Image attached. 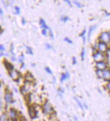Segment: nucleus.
Instances as JSON below:
<instances>
[{"instance_id": "ea45409f", "label": "nucleus", "mask_w": 110, "mask_h": 121, "mask_svg": "<svg viewBox=\"0 0 110 121\" xmlns=\"http://www.w3.org/2000/svg\"><path fill=\"white\" fill-rule=\"evenodd\" d=\"M1 109H2V103H1V101L0 100V111H1Z\"/></svg>"}, {"instance_id": "dca6fc26", "label": "nucleus", "mask_w": 110, "mask_h": 121, "mask_svg": "<svg viewBox=\"0 0 110 121\" xmlns=\"http://www.w3.org/2000/svg\"><path fill=\"white\" fill-rule=\"evenodd\" d=\"M25 78H26V80H27V82H31L32 81H33V80H34V78L33 76L29 73V72H28L26 74V76H25Z\"/></svg>"}, {"instance_id": "a18cd8bd", "label": "nucleus", "mask_w": 110, "mask_h": 121, "mask_svg": "<svg viewBox=\"0 0 110 121\" xmlns=\"http://www.w3.org/2000/svg\"><path fill=\"white\" fill-rule=\"evenodd\" d=\"M1 27H0V30H1Z\"/></svg>"}, {"instance_id": "c03bdc74", "label": "nucleus", "mask_w": 110, "mask_h": 121, "mask_svg": "<svg viewBox=\"0 0 110 121\" xmlns=\"http://www.w3.org/2000/svg\"><path fill=\"white\" fill-rule=\"evenodd\" d=\"M55 121V120H52V121Z\"/></svg>"}, {"instance_id": "9d476101", "label": "nucleus", "mask_w": 110, "mask_h": 121, "mask_svg": "<svg viewBox=\"0 0 110 121\" xmlns=\"http://www.w3.org/2000/svg\"><path fill=\"white\" fill-rule=\"evenodd\" d=\"M10 76H11V78L14 80H17L18 78H19L20 76V73L19 72H17V70H12L11 72H10Z\"/></svg>"}, {"instance_id": "49530a36", "label": "nucleus", "mask_w": 110, "mask_h": 121, "mask_svg": "<svg viewBox=\"0 0 110 121\" xmlns=\"http://www.w3.org/2000/svg\"></svg>"}, {"instance_id": "6ab92c4d", "label": "nucleus", "mask_w": 110, "mask_h": 121, "mask_svg": "<svg viewBox=\"0 0 110 121\" xmlns=\"http://www.w3.org/2000/svg\"><path fill=\"white\" fill-rule=\"evenodd\" d=\"M74 99L76 100V103H77V105H78V106L80 107V109H82V110H84V106H83L82 103V102H81V101H80L79 99H77V97H74Z\"/></svg>"}, {"instance_id": "c756f323", "label": "nucleus", "mask_w": 110, "mask_h": 121, "mask_svg": "<svg viewBox=\"0 0 110 121\" xmlns=\"http://www.w3.org/2000/svg\"><path fill=\"white\" fill-rule=\"evenodd\" d=\"M48 31H49L50 36L51 37V38L54 39V35H53V33H52V30H51V29H50V28L48 29Z\"/></svg>"}, {"instance_id": "58836bf2", "label": "nucleus", "mask_w": 110, "mask_h": 121, "mask_svg": "<svg viewBox=\"0 0 110 121\" xmlns=\"http://www.w3.org/2000/svg\"><path fill=\"white\" fill-rule=\"evenodd\" d=\"M22 23L23 25H25V23H26V21H25V18H22Z\"/></svg>"}, {"instance_id": "39448f33", "label": "nucleus", "mask_w": 110, "mask_h": 121, "mask_svg": "<svg viewBox=\"0 0 110 121\" xmlns=\"http://www.w3.org/2000/svg\"><path fill=\"white\" fill-rule=\"evenodd\" d=\"M8 116L12 121H17L18 118V114L17 110L14 108H10L8 112Z\"/></svg>"}, {"instance_id": "f8f14e48", "label": "nucleus", "mask_w": 110, "mask_h": 121, "mask_svg": "<svg viewBox=\"0 0 110 121\" xmlns=\"http://www.w3.org/2000/svg\"><path fill=\"white\" fill-rule=\"evenodd\" d=\"M69 78H70V75H69V72L63 73L61 74V82H63L65 81V80H67V79H69Z\"/></svg>"}, {"instance_id": "5701e85b", "label": "nucleus", "mask_w": 110, "mask_h": 121, "mask_svg": "<svg viewBox=\"0 0 110 121\" xmlns=\"http://www.w3.org/2000/svg\"><path fill=\"white\" fill-rule=\"evenodd\" d=\"M81 59H82V60H84V57H85V49L83 48L82 49V52H81Z\"/></svg>"}, {"instance_id": "a211bd4d", "label": "nucleus", "mask_w": 110, "mask_h": 121, "mask_svg": "<svg viewBox=\"0 0 110 121\" xmlns=\"http://www.w3.org/2000/svg\"><path fill=\"white\" fill-rule=\"evenodd\" d=\"M95 73H96L97 76L99 78V79H102V78H103V71H102V70L96 69Z\"/></svg>"}, {"instance_id": "2f4dec72", "label": "nucleus", "mask_w": 110, "mask_h": 121, "mask_svg": "<svg viewBox=\"0 0 110 121\" xmlns=\"http://www.w3.org/2000/svg\"><path fill=\"white\" fill-rule=\"evenodd\" d=\"M106 88L110 92V81H109L107 84H106Z\"/></svg>"}, {"instance_id": "4c0bfd02", "label": "nucleus", "mask_w": 110, "mask_h": 121, "mask_svg": "<svg viewBox=\"0 0 110 121\" xmlns=\"http://www.w3.org/2000/svg\"><path fill=\"white\" fill-rule=\"evenodd\" d=\"M83 106H84V108H85L86 109H88V106H87V105H86V104H85V103H84V104H83Z\"/></svg>"}, {"instance_id": "a19ab883", "label": "nucleus", "mask_w": 110, "mask_h": 121, "mask_svg": "<svg viewBox=\"0 0 110 121\" xmlns=\"http://www.w3.org/2000/svg\"><path fill=\"white\" fill-rule=\"evenodd\" d=\"M0 14L1 15H3V11H2V10L0 8Z\"/></svg>"}, {"instance_id": "e433bc0d", "label": "nucleus", "mask_w": 110, "mask_h": 121, "mask_svg": "<svg viewBox=\"0 0 110 121\" xmlns=\"http://www.w3.org/2000/svg\"><path fill=\"white\" fill-rule=\"evenodd\" d=\"M82 39H83V43H84V44H85V43H86V37H85V36H84V37H83Z\"/></svg>"}, {"instance_id": "393cba45", "label": "nucleus", "mask_w": 110, "mask_h": 121, "mask_svg": "<svg viewBox=\"0 0 110 121\" xmlns=\"http://www.w3.org/2000/svg\"><path fill=\"white\" fill-rule=\"evenodd\" d=\"M64 41H65V42H67L68 44H73L72 40H71V39L69 38H65V39H64Z\"/></svg>"}, {"instance_id": "473e14b6", "label": "nucleus", "mask_w": 110, "mask_h": 121, "mask_svg": "<svg viewBox=\"0 0 110 121\" xmlns=\"http://www.w3.org/2000/svg\"><path fill=\"white\" fill-rule=\"evenodd\" d=\"M72 61H73V65H76V64L77 63L76 58V57H74V56H73V57L72 58Z\"/></svg>"}, {"instance_id": "7ed1b4c3", "label": "nucleus", "mask_w": 110, "mask_h": 121, "mask_svg": "<svg viewBox=\"0 0 110 121\" xmlns=\"http://www.w3.org/2000/svg\"><path fill=\"white\" fill-rule=\"evenodd\" d=\"M93 58L94 61L95 63H97V62H100V61L105 60V59H106V56L103 53H101V52H100L99 51H97L96 52L93 53Z\"/></svg>"}, {"instance_id": "72a5a7b5", "label": "nucleus", "mask_w": 110, "mask_h": 121, "mask_svg": "<svg viewBox=\"0 0 110 121\" xmlns=\"http://www.w3.org/2000/svg\"><path fill=\"white\" fill-rule=\"evenodd\" d=\"M5 50V47L3 45H0V52H4Z\"/></svg>"}, {"instance_id": "423d86ee", "label": "nucleus", "mask_w": 110, "mask_h": 121, "mask_svg": "<svg viewBox=\"0 0 110 121\" xmlns=\"http://www.w3.org/2000/svg\"><path fill=\"white\" fill-rule=\"evenodd\" d=\"M28 113H29V115L30 116V118L31 119H34L35 118H37L38 116V110L37 108L34 106V105H30L28 108Z\"/></svg>"}, {"instance_id": "a878e982", "label": "nucleus", "mask_w": 110, "mask_h": 121, "mask_svg": "<svg viewBox=\"0 0 110 121\" xmlns=\"http://www.w3.org/2000/svg\"><path fill=\"white\" fill-rule=\"evenodd\" d=\"M23 60H24V55H22L18 57V61H19V63H23Z\"/></svg>"}, {"instance_id": "20e7f679", "label": "nucleus", "mask_w": 110, "mask_h": 121, "mask_svg": "<svg viewBox=\"0 0 110 121\" xmlns=\"http://www.w3.org/2000/svg\"><path fill=\"white\" fill-rule=\"evenodd\" d=\"M97 51L103 54L107 52V51L109 49L107 44H105L102 42H98L97 43Z\"/></svg>"}, {"instance_id": "1a4fd4ad", "label": "nucleus", "mask_w": 110, "mask_h": 121, "mask_svg": "<svg viewBox=\"0 0 110 121\" xmlns=\"http://www.w3.org/2000/svg\"><path fill=\"white\" fill-rule=\"evenodd\" d=\"M102 79H103L105 81L109 82L110 81V69L107 68L106 69H105L103 71V78Z\"/></svg>"}, {"instance_id": "412c9836", "label": "nucleus", "mask_w": 110, "mask_h": 121, "mask_svg": "<svg viewBox=\"0 0 110 121\" xmlns=\"http://www.w3.org/2000/svg\"><path fill=\"white\" fill-rule=\"evenodd\" d=\"M73 3L76 6H77L78 8H82V5L80 2H78L77 1H73Z\"/></svg>"}, {"instance_id": "bb28decb", "label": "nucleus", "mask_w": 110, "mask_h": 121, "mask_svg": "<svg viewBox=\"0 0 110 121\" xmlns=\"http://www.w3.org/2000/svg\"><path fill=\"white\" fill-rule=\"evenodd\" d=\"M46 46V49H53V47L52 45H50V44H45Z\"/></svg>"}, {"instance_id": "0eeeda50", "label": "nucleus", "mask_w": 110, "mask_h": 121, "mask_svg": "<svg viewBox=\"0 0 110 121\" xmlns=\"http://www.w3.org/2000/svg\"><path fill=\"white\" fill-rule=\"evenodd\" d=\"M95 67H96V69H99V70L103 71L105 69H106L107 68H108V65L105 60H103V61L95 63Z\"/></svg>"}, {"instance_id": "c85d7f7f", "label": "nucleus", "mask_w": 110, "mask_h": 121, "mask_svg": "<svg viewBox=\"0 0 110 121\" xmlns=\"http://www.w3.org/2000/svg\"><path fill=\"white\" fill-rule=\"evenodd\" d=\"M14 9H15V10H16V14H19L21 13V10H20V8H19L18 6L14 7Z\"/></svg>"}, {"instance_id": "7c9ffc66", "label": "nucleus", "mask_w": 110, "mask_h": 121, "mask_svg": "<svg viewBox=\"0 0 110 121\" xmlns=\"http://www.w3.org/2000/svg\"><path fill=\"white\" fill-rule=\"evenodd\" d=\"M42 33L43 35L46 36L47 35V29H42Z\"/></svg>"}, {"instance_id": "37998d69", "label": "nucleus", "mask_w": 110, "mask_h": 121, "mask_svg": "<svg viewBox=\"0 0 110 121\" xmlns=\"http://www.w3.org/2000/svg\"><path fill=\"white\" fill-rule=\"evenodd\" d=\"M108 32H109V35H110V31H109Z\"/></svg>"}, {"instance_id": "4468645a", "label": "nucleus", "mask_w": 110, "mask_h": 121, "mask_svg": "<svg viewBox=\"0 0 110 121\" xmlns=\"http://www.w3.org/2000/svg\"><path fill=\"white\" fill-rule=\"evenodd\" d=\"M39 24H40V26H41V27H42V29H47V30H48L49 27L47 26V25L46 24L45 21H44L43 18H40V20H39Z\"/></svg>"}, {"instance_id": "cd10ccee", "label": "nucleus", "mask_w": 110, "mask_h": 121, "mask_svg": "<svg viewBox=\"0 0 110 121\" xmlns=\"http://www.w3.org/2000/svg\"><path fill=\"white\" fill-rule=\"evenodd\" d=\"M86 33V29H84L82 32L80 33L79 35H80V37H82V38H83V37H84V36H85Z\"/></svg>"}, {"instance_id": "79ce46f5", "label": "nucleus", "mask_w": 110, "mask_h": 121, "mask_svg": "<svg viewBox=\"0 0 110 121\" xmlns=\"http://www.w3.org/2000/svg\"><path fill=\"white\" fill-rule=\"evenodd\" d=\"M73 118H74V119H75L76 121H78V119H77V118L76 117V116H73Z\"/></svg>"}, {"instance_id": "2eb2a0df", "label": "nucleus", "mask_w": 110, "mask_h": 121, "mask_svg": "<svg viewBox=\"0 0 110 121\" xmlns=\"http://www.w3.org/2000/svg\"><path fill=\"white\" fill-rule=\"evenodd\" d=\"M96 28H97V25H93V26L90 27V28H89V30H88V39H90V37H91V35H92V33H93V32L94 31V29H95Z\"/></svg>"}, {"instance_id": "4be33fe9", "label": "nucleus", "mask_w": 110, "mask_h": 121, "mask_svg": "<svg viewBox=\"0 0 110 121\" xmlns=\"http://www.w3.org/2000/svg\"><path fill=\"white\" fill-rule=\"evenodd\" d=\"M69 18L68 17H61V21H63L64 22H67L68 21H69Z\"/></svg>"}, {"instance_id": "f704fd0d", "label": "nucleus", "mask_w": 110, "mask_h": 121, "mask_svg": "<svg viewBox=\"0 0 110 121\" xmlns=\"http://www.w3.org/2000/svg\"><path fill=\"white\" fill-rule=\"evenodd\" d=\"M65 1L66 2L67 4L69 5V6H70V7H72V2L69 1V0H65Z\"/></svg>"}, {"instance_id": "f257e3e1", "label": "nucleus", "mask_w": 110, "mask_h": 121, "mask_svg": "<svg viewBox=\"0 0 110 121\" xmlns=\"http://www.w3.org/2000/svg\"><path fill=\"white\" fill-rule=\"evenodd\" d=\"M42 111L44 114H45L46 116H48L49 117L55 114V110H54L52 105H51V104L48 101H46L42 104Z\"/></svg>"}, {"instance_id": "aec40b11", "label": "nucleus", "mask_w": 110, "mask_h": 121, "mask_svg": "<svg viewBox=\"0 0 110 121\" xmlns=\"http://www.w3.org/2000/svg\"><path fill=\"white\" fill-rule=\"evenodd\" d=\"M26 48H27V53H29V55H33V50L31 47L28 46H26Z\"/></svg>"}, {"instance_id": "c9c22d12", "label": "nucleus", "mask_w": 110, "mask_h": 121, "mask_svg": "<svg viewBox=\"0 0 110 121\" xmlns=\"http://www.w3.org/2000/svg\"><path fill=\"white\" fill-rule=\"evenodd\" d=\"M105 16H107V17H110V13L107 12V11H105Z\"/></svg>"}, {"instance_id": "b1692460", "label": "nucleus", "mask_w": 110, "mask_h": 121, "mask_svg": "<svg viewBox=\"0 0 110 121\" xmlns=\"http://www.w3.org/2000/svg\"><path fill=\"white\" fill-rule=\"evenodd\" d=\"M45 70H46V72H47L48 73H49V74H52V70L50 69V67H45Z\"/></svg>"}, {"instance_id": "6e6552de", "label": "nucleus", "mask_w": 110, "mask_h": 121, "mask_svg": "<svg viewBox=\"0 0 110 121\" xmlns=\"http://www.w3.org/2000/svg\"><path fill=\"white\" fill-rule=\"evenodd\" d=\"M32 88V86H31V82H27V83L22 86L21 88V93L22 94H25V95H27V94L31 91Z\"/></svg>"}, {"instance_id": "f3484780", "label": "nucleus", "mask_w": 110, "mask_h": 121, "mask_svg": "<svg viewBox=\"0 0 110 121\" xmlns=\"http://www.w3.org/2000/svg\"><path fill=\"white\" fill-rule=\"evenodd\" d=\"M0 121H8V115L3 113L0 115Z\"/></svg>"}, {"instance_id": "ddd939ff", "label": "nucleus", "mask_w": 110, "mask_h": 121, "mask_svg": "<svg viewBox=\"0 0 110 121\" xmlns=\"http://www.w3.org/2000/svg\"><path fill=\"white\" fill-rule=\"evenodd\" d=\"M4 65L6 67V69L9 71V72H11L12 70H14V66L13 65H12L10 63H9L8 61H6L4 60Z\"/></svg>"}, {"instance_id": "f03ea898", "label": "nucleus", "mask_w": 110, "mask_h": 121, "mask_svg": "<svg viewBox=\"0 0 110 121\" xmlns=\"http://www.w3.org/2000/svg\"><path fill=\"white\" fill-rule=\"evenodd\" d=\"M99 42H102L105 44H109L110 42V38L108 31H103L99 35Z\"/></svg>"}, {"instance_id": "de8ad7c7", "label": "nucleus", "mask_w": 110, "mask_h": 121, "mask_svg": "<svg viewBox=\"0 0 110 121\" xmlns=\"http://www.w3.org/2000/svg\"></svg>"}, {"instance_id": "9b49d317", "label": "nucleus", "mask_w": 110, "mask_h": 121, "mask_svg": "<svg viewBox=\"0 0 110 121\" xmlns=\"http://www.w3.org/2000/svg\"><path fill=\"white\" fill-rule=\"evenodd\" d=\"M4 99H5V101H6V102L7 104H11L12 102L13 101L12 95L10 93H7L5 94Z\"/></svg>"}]
</instances>
